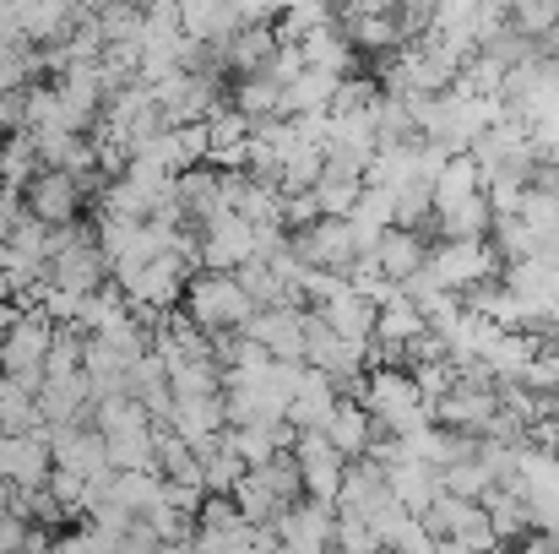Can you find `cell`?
Masks as SVG:
<instances>
[{"instance_id":"1","label":"cell","mask_w":559,"mask_h":554,"mask_svg":"<svg viewBox=\"0 0 559 554\" xmlns=\"http://www.w3.org/2000/svg\"><path fill=\"white\" fill-rule=\"evenodd\" d=\"M180 310H186V321L206 343H212V338H239V332L250 327V316H255V305H250V299L239 294V283L223 278V272H195L186 283Z\"/></svg>"},{"instance_id":"2","label":"cell","mask_w":559,"mask_h":554,"mask_svg":"<svg viewBox=\"0 0 559 554\" xmlns=\"http://www.w3.org/2000/svg\"><path fill=\"white\" fill-rule=\"evenodd\" d=\"M424 272L435 278V288H445V294H467V288H478V283H489V278H500V261H495V250H489V239H462V245H429V261H424Z\"/></svg>"},{"instance_id":"3","label":"cell","mask_w":559,"mask_h":554,"mask_svg":"<svg viewBox=\"0 0 559 554\" xmlns=\"http://www.w3.org/2000/svg\"><path fill=\"white\" fill-rule=\"evenodd\" d=\"M195 245H201V272L234 278L245 261H255V228L245 217H234V212H223L206 228H195Z\"/></svg>"},{"instance_id":"4","label":"cell","mask_w":559,"mask_h":554,"mask_svg":"<svg viewBox=\"0 0 559 554\" xmlns=\"http://www.w3.org/2000/svg\"><path fill=\"white\" fill-rule=\"evenodd\" d=\"M288 457H294V468H299L305 500H316V506H332V511H337V490H343L348 462L332 451V440H326V435H299Z\"/></svg>"},{"instance_id":"5","label":"cell","mask_w":559,"mask_h":554,"mask_svg":"<svg viewBox=\"0 0 559 554\" xmlns=\"http://www.w3.org/2000/svg\"><path fill=\"white\" fill-rule=\"evenodd\" d=\"M44 283H49V288H60V294H76V299L98 294V288L109 283V261H104V250L93 245V234H87L82 245H71V250L49 256V261H44Z\"/></svg>"},{"instance_id":"6","label":"cell","mask_w":559,"mask_h":554,"mask_svg":"<svg viewBox=\"0 0 559 554\" xmlns=\"http://www.w3.org/2000/svg\"><path fill=\"white\" fill-rule=\"evenodd\" d=\"M239 338L255 343V349H266L277 365H305V310H294V305L255 310L250 327H245Z\"/></svg>"},{"instance_id":"7","label":"cell","mask_w":559,"mask_h":554,"mask_svg":"<svg viewBox=\"0 0 559 554\" xmlns=\"http://www.w3.org/2000/svg\"><path fill=\"white\" fill-rule=\"evenodd\" d=\"M22 207H27V217L33 223H44V228H71V223H82V190L71 175H55V169H38V180L22 190Z\"/></svg>"},{"instance_id":"8","label":"cell","mask_w":559,"mask_h":554,"mask_svg":"<svg viewBox=\"0 0 559 554\" xmlns=\"http://www.w3.org/2000/svg\"><path fill=\"white\" fill-rule=\"evenodd\" d=\"M49 349H55V327L38 310H22L0 338V375H44Z\"/></svg>"},{"instance_id":"9","label":"cell","mask_w":559,"mask_h":554,"mask_svg":"<svg viewBox=\"0 0 559 554\" xmlns=\"http://www.w3.org/2000/svg\"><path fill=\"white\" fill-rule=\"evenodd\" d=\"M272 528H277L283 554H332L337 511H332V506H316V500H299V506H288Z\"/></svg>"},{"instance_id":"10","label":"cell","mask_w":559,"mask_h":554,"mask_svg":"<svg viewBox=\"0 0 559 554\" xmlns=\"http://www.w3.org/2000/svg\"><path fill=\"white\" fill-rule=\"evenodd\" d=\"M49 473H55V457H49L44 429L0 435V479H5V490H44Z\"/></svg>"},{"instance_id":"11","label":"cell","mask_w":559,"mask_h":554,"mask_svg":"<svg viewBox=\"0 0 559 554\" xmlns=\"http://www.w3.org/2000/svg\"><path fill=\"white\" fill-rule=\"evenodd\" d=\"M495 408H500V402H495V386H467V380H456V386H451V397H445V402H435V413H429V419H440L445 429H456V435H473V440H478V435H484V424L495 419Z\"/></svg>"},{"instance_id":"12","label":"cell","mask_w":559,"mask_h":554,"mask_svg":"<svg viewBox=\"0 0 559 554\" xmlns=\"http://www.w3.org/2000/svg\"><path fill=\"white\" fill-rule=\"evenodd\" d=\"M33 408H38V424H44V429H55V424H87L93 386H87V375L44 380V386H38V397H33Z\"/></svg>"},{"instance_id":"13","label":"cell","mask_w":559,"mask_h":554,"mask_svg":"<svg viewBox=\"0 0 559 554\" xmlns=\"http://www.w3.org/2000/svg\"><path fill=\"white\" fill-rule=\"evenodd\" d=\"M385 473V490H391V500L407 511V517H424L435 500H440V473L435 468H424V462H413V457H396L391 468H380Z\"/></svg>"},{"instance_id":"14","label":"cell","mask_w":559,"mask_h":554,"mask_svg":"<svg viewBox=\"0 0 559 554\" xmlns=\"http://www.w3.org/2000/svg\"><path fill=\"white\" fill-rule=\"evenodd\" d=\"M385 500H391V490H385V473H380L374 462H348V473H343V490H337V517L370 522Z\"/></svg>"},{"instance_id":"15","label":"cell","mask_w":559,"mask_h":554,"mask_svg":"<svg viewBox=\"0 0 559 554\" xmlns=\"http://www.w3.org/2000/svg\"><path fill=\"white\" fill-rule=\"evenodd\" d=\"M370 261L380 267L385 283H407V278L424 272V261H429V239H424V234H407V228H385Z\"/></svg>"},{"instance_id":"16","label":"cell","mask_w":559,"mask_h":554,"mask_svg":"<svg viewBox=\"0 0 559 554\" xmlns=\"http://www.w3.org/2000/svg\"><path fill=\"white\" fill-rule=\"evenodd\" d=\"M299 55H305L310 71H332V76H354V60H359L348 33H343V22H337V11H332V22H321L316 33L299 38Z\"/></svg>"},{"instance_id":"17","label":"cell","mask_w":559,"mask_h":554,"mask_svg":"<svg viewBox=\"0 0 559 554\" xmlns=\"http://www.w3.org/2000/svg\"><path fill=\"white\" fill-rule=\"evenodd\" d=\"M321 435L332 440V451H337L343 462H365V451H370V440H374V424L359 402L337 397V408H332V419H326Z\"/></svg>"},{"instance_id":"18","label":"cell","mask_w":559,"mask_h":554,"mask_svg":"<svg viewBox=\"0 0 559 554\" xmlns=\"http://www.w3.org/2000/svg\"><path fill=\"white\" fill-rule=\"evenodd\" d=\"M343 76L332 71H299L288 87H283V120H305V115H332V98H337Z\"/></svg>"},{"instance_id":"19","label":"cell","mask_w":559,"mask_h":554,"mask_svg":"<svg viewBox=\"0 0 559 554\" xmlns=\"http://www.w3.org/2000/svg\"><path fill=\"white\" fill-rule=\"evenodd\" d=\"M228 104H234L250 126H261V120H283V87H277L266 71L234 76V82H228Z\"/></svg>"},{"instance_id":"20","label":"cell","mask_w":559,"mask_h":554,"mask_svg":"<svg viewBox=\"0 0 559 554\" xmlns=\"http://www.w3.org/2000/svg\"><path fill=\"white\" fill-rule=\"evenodd\" d=\"M87 424L104 435V440H126V435H147L153 429V419H147V408L136 402V397H98L93 408H87Z\"/></svg>"},{"instance_id":"21","label":"cell","mask_w":559,"mask_h":554,"mask_svg":"<svg viewBox=\"0 0 559 554\" xmlns=\"http://www.w3.org/2000/svg\"><path fill=\"white\" fill-rule=\"evenodd\" d=\"M478 506H484L489 533H495L500 550H506V544H522V539L533 533V517H527V500H522V495H511V490H489Z\"/></svg>"},{"instance_id":"22","label":"cell","mask_w":559,"mask_h":554,"mask_svg":"<svg viewBox=\"0 0 559 554\" xmlns=\"http://www.w3.org/2000/svg\"><path fill=\"white\" fill-rule=\"evenodd\" d=\"M326 327H332V338H343V343H354V349H365L374 338V316L380 310H370L365 299H354V294H337L326 310H316Z\"/></svg>"},{"instance_id":"23","label":"cell","mask_w":559,"mask_h":554,"mask_svg":"<svg viewBox=\"0 0 559 554\" xmlns=\"http://www.w3.org/2000/svg\"><path fill=\"white\" fill-rule=\"evenodd\" d=\"M418 338H424V316H418L413 305L396 299V305H385V310L374 316V338H370L374 349H385V354H407Z\"/></svg>"},{"instance_id":"24","label":"cell","mask_w":559,"mask_h":554,"mask_svg":"<svg viewBox=\"0 0 559 554\" xmlns=\"http://www.w3.org/2000/svg\"><path fill=\"white\" fill-rule=\"evenodd\" d=\"M489 223H495V212H489V201H484V196H473V201H462V207H451V212H435V228H440V239H445V245L489 239Z\"/></svg>"},{"instance_id":"25","label":"cell","mask_w":559,"mask_h":554,"mask_svg":"<svg viewBox=\"0 0 559 554\" xmlns=\"http://www.w3.org/2000/svg\"><path fill=\"white\" fill-rule=\"evenodd\" d=\"M489 250H495L500 267H522V261H538V234L522 217H495L489 223Z\"/></svg>"},{"instance_id":"26","label":"cell","mask_w":559,"mask_h":554,"mask_svg":"<svg viewBox=\"0 0 559 554\" xmlns=\"http://www.w3.org/2000/svg\"><path fill=\"white\" fill-rule=\"evenodd\" d=\"M109 500H115L126 517H136V522H142L153 506H164V479H158V473H115Z\"/></svg>"},{"instance_id":"27","label":"cell","mask_w":559,"mask_h":554,"mask_svg":"<svg viewBox=\"0 0 559 554\" xmlns=\"http://www.w3.org/2000/svg\"><path fill=\"white\" fill-rule=\"evenodd\" d=\"M429 196H435V212H451V207H462V201L484 196V180H478L473 158H451V164L440 169V180L429 185Z\"/></svg>"},{"instance_id":"28","label":"cell","mask_w":559,"mask_h":554,"mask_svg":"<svg viewBox=\"0 0 559 554\" xmlns=\"http://www.w3.org/2000/svg\"><path fill=\"white\" fill-rule=\"evenodd\" d=\"M38 180V153L27 137H5L0 142V196H22Z\"/></svg>"},{"instance_id":"29","label":"cell","mask_w":559,"mask_h":554,"mask_svg":"<svg viewBox=\"0 0 559 554\" xmlns=\"http://www.w3.org/2000/svg\"><path fill=\"white\" fill-rule=\"evenodd\" d=\"M169 369V391H175V402L180 397H223V369L217 359H175Z\"/></svg>"},{"instance_id":"30","label":"cell","mask_w":559,"mask_h":554,"mask_svg":"<svg viewBox=\"0 0 559 554\" xmlns=\"http://www.w3.org/2000/svg\"><path fill=\"white\" fill-rule=\"evenodd\" d=\"M374 120V148H402V142H418V126H413V109H407V98H374L370 109Z\"/></svg>"},{"instance_id":"31","label":"cell","mask_w":559,"mask_h":554,"mask_svg":"<svg viewBox=\"0 0 559 554\" xmlns=\"http://www.w3.org/2000/svg\"><path fill=\"white\" fill-rule=\"evenodd\" d=\"M250 479L266 490V500L277 506V517H283L288 506H299V500H305V484H299V468H294V457H272V462H266V468H255Z\"/></svg>"},{"instance_id":"32","label":"cell","mask_w":559,"mask_h":554,"mask_svg":"<svg viewBox=\"0 0 559 554\" xmlns=\"http://www.w3.org/2000/svg\"><path fill=\"white\" fill-rule=\"evenodd\" d=\"M234 217H245L250 228H283V190H277V185L245 180V196H239Z\"/></svg>"},{"instance_id":"33","label":"cell","mask_w":559,"mask_h":554,"mask_svg":"<svg viewBox=\"0 0 559 554\" xmlns=\"http://www.w3.org/2000/svg\"><path fill=\"white\" fill-rule=\"evenodd\" d=\"M473 451H478V446H473ZM489 490H495V484H489V473L478 468V457H462V462H451V468L440 473V495H456V500H467V506H478Z\"/></svg>"},{"instance_id":"34","label":"cell","mask_w":559,"mask_h":554,"mask_svg":"<svg viewBox=\"0 0 559 554\" xmlns=\"http://www.w3.org/2000/svg\"><path fill=\"white\" fill-rule=\"evenodd\" d=\"M506 16H511V27H516L522 38L544 44L559 22V0H516V5H506Z\"/></svg>"},{"instance_id":"35","label":"cell","mask_w":559,"mask_h":554,"mask_svg":"<svg viewBox=\"0 0 559 554\" xmlns=\"http://www.w3.org/2000/svg\"><path fill=\"white\" fill-rule=\"evenodd\" d=\"M239 479H245V468L223 451V435H217V451L201 457V495H234Z\"/></svg>"},{"instance_id":"36","label":"cell","mask_w":559,"mask_h":554,"mask_svg":"<svg viewBox=\"0 0 559 554\" xmlns=\"http://www.w3.org/2000/svg\"><path fill=\"white\" fill-rule=\"evenodd\" d=\"M158 391H169V369L158 354H142L136 365H126V397H136V402H153Z\"/></svg>"},{"instance_id":"37","label":"cell","mask_w":559,"mask_h":554,"mask_svg":"<svg viewBox=\"0 0 559 554\" xmlns=\"http://www.w3.org/2000/svg\"><path fill=\"white\" fill-rule=\"evenodd\" d=\"M359 190H365L359 180H332V175H321L310 196H316L321 217H348V212H354V201H359Z\"/></svg>"},{"instance_id":"38","label":"cell","mask_w":559,"mask_h":554,"mask_svg":"<svg viewBox=\"0 0 559 554\" xmlns=\"http://www.w3.org/2000/svg\"><path fill=\"white\" fill-rule=\"evenodd\" d=\"M522 386H527L533 397H555L559 391V343H538L533 365L522 369Z\"/></svg>"},{"instance_id":"39","label":"cell","mask_w":559,"mask_h":554,"mask_svg":"<svg viewBox=\"0 0 559 554\" xmlns=\"http://www.w3.org/2000/svg\"><path fill=\"white\" fill-rule=\"evenodd\" d=\"M44 495H49L66 517H76V522H82V511H87V479H76V473L55 468V473H49V484H44Z\"/></svg>"},{"instance_id":"40","label":"cell","mask_w":559,"mask_h":554,"mask_svg":"<svg viewBox=\"0 0 559 554\" xmlns=\"http://www.w3.org/2000/svg\"><path fill=\"white\" fill-rule=\"evenodd\" d=\"M82 375V332H55V349L44 359V380H71Z\"/></svg>"},{"instance_id":"41","label":"cell","mask_w":559,"mask_h":554,"mask_svg":"<svg viewBox=\"0 0 559 554\" xmlns=\"http://www.w3.org/2000/svg\"><path fill=\"white\" fill-rule=\"evenodd\" d=\"M115 550H120V539H109V533H98L87 522H76L66 539H55V554H115Z\"/></svg>"},{"instance_id":"42","label":"cell","mask_w":559,"mask_h":554,"mask_svg":"<svg viewBox=\"0 0 559 554\" xmlns=\"http://www.w3.org/2000/svg\"><path fill=\"white\" fill-rule=\"evenodd\" d=\"M332 554H380L374 533L354 517H337V533H332Z\"/></svg>"},{"instance_id":"43","label":"cell","mask_w":559,"mask_h":554,"mask_svg":"<svg viewBox=\"0 0 559 554\" xmlns=\"http://www.w3.org/2000/svg\"><path fill=\"white\" fill-rule=\"evenodd\" d=\"M299 71H305V55H299V44H277V49H272V60H266V76H272L277 87H288Z\"/></svg>"},{"instance_id":"44","label":"cell","mask_w":559,"mask_h":554,"mask_svg":"<svg viewBox=\"0 0 559 554\" xmlns=\"http://www.w3.org/2000/svg\"><path fill=\"white\" fill-rule=\"evenodd\" d=\"M22 544H27V522L0 511V554H22Z\"/></svg>"},{"instance_id":"45","label":"cell","mask_w":559,"mask_h":554,"mask_svg":"<svg viewBox=\"0 0 559 554\" xmlns=\"http://www.w3.org/2000/svg\"><path fill=\"white\" fill-rule=\"evenodd\" d=\"M516 554H559L555 539H544V533H527L522 544H516Z\"/></svg>"},{"instance_id":"46","label":"cell","mask_w":559,"mask_h":554,"mask_svg":"<svg viewBox=\"0 0 559 554\" xmlns=\"http://www.w3.org/2000/svg\"><path fill=\"white\" fill-rule=\"evenodd\" d=\"M549 424H555V429H559V391H555V397H549Z\"/></svg>"},{"instance_id":"47","label":"cell","mask_w":559,"mask_h":554,"mask_svg":"<svg viewBox=\"0 0 559 554\" xmlns=\"http://www.w3.org/2000/svg\"><path fill=\"white\" fill-rule=\"evenodd\" d=\"M158 554H190V544H158Z\"/></svg>"},{"instance_id":"48","label":"cell","mask_w":559,"mask_h":554,"mask_svg":"<svg viewBox=\"0 0 559 554\" xmlns=\"http://www.w3.org/2000/svg\"><path fill=\"white\" fill-rule=\"evenodd\" d=\"M555 71H559V60H555Z\"/></svg>"}]
</instances>
